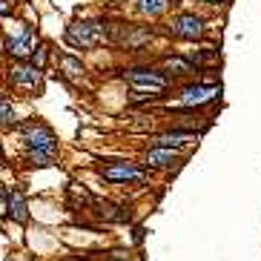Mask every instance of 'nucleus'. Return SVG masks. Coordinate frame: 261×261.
<instances>
[{
    "instance_id": "obj_20",
    "label": "nucleus",
    "mask_w": 261,
    "mask_h": 261,
    "mask_svg": "<svg viewBox=\"0 0 261 261\" xmlns=\"http://www.w3.org/2000/svg\"><path fill=\"white\" fill-rule=\"evenodd\" d=\"M135 241H138V244L144 241V227H135Z\"/></svg>"
},
{
    "instance_id": "obj_5",
    "label": "nucleus",
    "mask_w": 261,
    "mask_h": 261,
    "mask_svg": "<svg viewBox=\"0 0 261 261\" xmlns=\"http://www.w3.org/2000/svg\"><path fill=\"white\" fill-rule=\"evenodd\" d=\"M170 35L181 37V40H195L204 35V20L195 15H175L170 20Z\"/></svg>"
},
{
    "instance_id": "obj_7",
    "label": "nucleus",
    "mask_w": 261,
    "mask_h": 261,
    "mask_svg": "<svg viewBox=\"0 0 261 261\" xmlns=\"http://www.w3.org/2000/svg\"><path fill=\"white\" fill-rule=\"evenodd\" d=\"M146 164L155 167V170H170V167H178L181 158L175 149H164V146H152L149 152H146Z\"/></svg>"
},
{
    "instance_id": "obj_9",
    "label": "nucleus",
    "mask_w": 261,
    "mask_h": 261,
    "mask_svg": "<svg viewBox=\"0 0 261 261\" xmlns=\"http://www.w3.org/2000/svg\"><path fill=\"white\" fill-rule=\"evenodd\" d=\"M195 141V132L192 129H175V132H164V135L152 138L155 146H164V149H172V146H181V144H189Z\"/></svg>"
},
{
    "instance_id": "obj_8",
    "label": "nucleus",
    "mask_w": 261,
    "mask_h": 261,
    "mask_svg": "<svg viewBox=\"0 0 261 261\" xmlns=\"http://www.w3.org/2000/svg\"><path fill=\"white\" fill-rule=\"evenodd\" d=\"M6 52L15 55V58H29V55H35L32 32H23L20 37H6Z\"/></svg>"
},
{
    "instance_id": "obj_14",
    "label": "nucleus",
    "mask_w": 261,
    "mask_h": 261,
    "mask_svg": "<svg viewBox=\"0 0 261 261\" xmlns=\"http://www.w3.org/2000/svg\"><path fill=\"white\" fill-rule=\"evenodd\" d=\"M61 69L69 75V78H81V75H83V63L78 61V58H72V55H63V58H61Z\"/></svg>"
},
{
    "instance_id": "obj_6",
    "label": "nucleus",
    "mask_w": 261,
    "mask_h": 261,
    "mask_svg": "<svg viewBox=\"0 0 261 261\" xmlns=\"http://www.w3.org/2000/svg\"><path fill=\"white\" fill-rule=\"evenodd\" d=\"M218 95H221V86H210V83H192V86L181 89V100L187 107H204L210 100H216Z\"/></svg>"
},
{
    "instance_id": "obj_17",
    "label": "nucleus",
    "mask_w": 261,
    "mask_h": 261,
    "mask_svg": "<svg viewBox=\"0 0 261 261\" xmlns=\"http://www.w3.org/2000/svg\"><path fill=\"white\" fill-rule=\"evenodd\" d=\"M0 112H3V126H12V124H15V109H12L9 98L0 100Z\"/></svg>"
},
{
    "instance_id": "obj_1",
    "label": "nucleus",
    "mask_w": 261,
    "mask_h": 261,
    "mask_svg": "<svg viewBox=\"0 0 261 261\" xmlns=\"http://www.w3.org/2000/svg\"><path fill=\"white\" fill-rule=\"evenodd\" d=\"M107 37V29L103 23H95V20H81V23H72L66 29V43L78 46V49H92V46L103 43Z\"/></svg>"
},
{
    "instance_id": "obj_21",
    "label": "nucleus",
    "mask_w": 261,
    "mask_h": 261,
    "mask_svg": "<svg viewBox=\"0 0 261 261\" xmlns=\"http://www.w3.org/2000/svg\"><path fill=\"white\" fill-rule=\"evenodd\" d=\"M112 261H124V258H112Z\"/></svg>"
},
{
    "instance_id": "obj_15",
    "label": "nucleus",
    "mask_w": 261,
    "mask_h": 261,
    "mask_svg": "<svg viewBox=\"0 0 261 261\" xmlns=\"http://www.w3.org/2000/svg\"><path fill=\"white\" fill-rule=\"evenodd\" d=\"M26 164H29V167H52V164H55V155H52V152H40V149H29Z\"/></svg>"
},
{
    "instance_id": "obj_19",
    "label": "nucleus",
    "mask_w": 261,
    "mask_h": 261,
    "mask_svg": "<svg viewBox=\"0 0 261 261\" xmlns=\"http://www.w3.org/2000/svg\"><path fill=\"white\" fill-rule=\"evenodd\" d=\"M12 6H15V0H3V6H0V12H3V18H9Z\"/></svg>"
},
{
    "instance_id": "obj_13",
    "label": "nucleus",
    "mask_w": 261,
    "mask_h": 261,
    "mask_svg": "<svg viewBox=\"0 0 261 261\" xmlns=\"http://www.w3.org/2000/svg\"><path fill=\"white\" fill-rule=\"evenodd\" d=\"M135 3H138V12H141V15H149V18L164 15L167 6H170V0H135Z\"/></svg>"
},
{
    "instance_id": "obj_11",
    "label": "nucleus",
    "mask_w": 261,
    "mask_h": 261,
    "mask_svg": "<svg viewBox=\"0 0 261 261\" xmlns=\"http://www.w3.org/2000/svg\"><path fill=\"white\" fill-rule=\"evenodd\" d=\"M89 204L95 207V216L103 218V221H126V213L118 204H112V201H100V198H89Z\"/></svg>"
},
{
    "instance_id": "obj_22",
    "label": "nucleus",
    "mask_w": 261,
    "mask_h": 261,
    "mask_svg": "<svg viewBox=\"0 0 261 261\" xmlns=\"http://www.w3.org/2000/svg\"><path fill=\"white\" fill-rule=\"evenodd\" d=\"M210 3H218V0H210Z\"/></svg>"
},
{
    "instance_id": "obj_10",
    "label": "nucleus",
    "mask_w": 261,
    "mask_h": 261,
    "mask_svg": "<svg viewBox=\"0 0 261 261\" xmlns=\"http://www.w3.org/2000/svg\"><path fill=\"white\" fill-rule=\"evenodd\" d=\"M12 81L18 83V86L32 89V86L40 81V69H37L35 63H20V66H15V69H12Z\"/></svg>"
},
{
    "instance_id": "obj_16",
    "label": "nucleus",
    "mask_w": 261,
    "mask_h": 261,
    "mask_svg": "<svg viewBox=\"0 0 261 261\" xmlns=\"http://www.w3.org/2000/svg\"><path fill=\"white\" fill-rule=\"evenodd\" d=\"M164 69H172L175 75H189L192 72V63L184 58H164Z\"/></svg>"
},
{
    "instance_id": "obj_4",
    "label": "nucleus",
    "mask_w": 261,
    "mask_h": 261,
    "mask_svg": "<svg viewBox=\"0 0 261 261\" xmlns=\"http://www.w3.org/2000/svg\"><path fill=\"white\" fill-rule=\"evenodd\" d=\"M98 175L103 181H112V184H126V181H144V170L135 167V164H103L98 167Z\"/></svg>"
},
{
    "instance_id": "obj_18",
    "label": "nucleus",
    "mask_w": 261,
    "mask_h": 261,
    "mask_svg": "<svg viewBox=\"0 0 261 261\" xmlns=\"http://www.w3.org/2000/svg\"><path fill=\"white\" fill-rule=\"evenodd\" d=\"M46 46H37V55H32V63H35L37 69H43V61H46Z\"/></svg>"
},
{
    "instance_id": "obj_12",
    "label": "nucleus",
    "mask_w": 261,
    "mask_h": 261,
    "mask_svg": "<svg viewBox=\"0 0 261 261\" xmlns=\"http://www.w3.org/2000/svg\"><path fill=\"white\" fill-rule=\"evenodd\" d=\"M9 213L15 221H20V224H26L29 221V210H26V198H23V192L20 189H15L9 198Z\"/></svg>"
},
{
    "instance_id": "obj_3",
    "label": "nucleus",
    "mask_w": 261,
    "mask_h": 261,
    "mask_svg": "<svg viewBox=\"0 0 261 261\" xmlns=\"http://www.w3.org/2000/svg\"><path fill=\"white\" fill-rule=\"evenodd\" d=\"M20 132H23V141L29 144V149H40V152H52L55 155L58 141H55V132L46 124H40V121H29V124L20 126Z\"/></svg>"
},
{
    "instance_id": "obj_2",
    "label": "nucleus",
    "mask_w": 261,
    "mask_h": 261,
    "mask_svg": "<svg viewBox=\"0 0 261 261\" xmlns=\"http://www.w3.org/2000/svg\"><path fill=\"white\" fill-rule=\"evenodd\" d=\"M124 78L135 89L141 92H164L167 86H170V81H167V75H161L158 69H149V66H135V69H124Z\"/></svg>"
}]
</instances>
